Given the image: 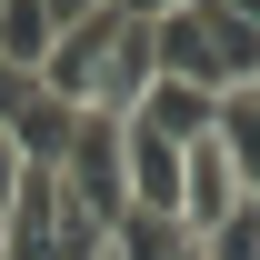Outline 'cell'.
<instances>
[{"instance_id": "cell-6", "label": "cell", "mask_w": 260, "mask_h": 260, "mask_svg": "<svg viewBox=\"0 0 260 260\" xmlns=\"http://www.w3.org/2000/svg\"><path fill=\"white\" fill-rule=\"evenodd\" d=\"M210 120H220V100H210V90H180V80H150L140 110H130V130H150V140H170V150H200Z\"/></svg>"}, {"instance_id": "cell-1", "label": "cell", "mask_w": 260, "mask_h": 260, "mask_svg": "<svg viewBox=\"0 0 260 260\" xmlns=\"http://www.w3.org/2000/svg\"><path fill=\"white\" fill-rule=\"evenodd\" d=\"M60 200L70 210H90L100 230L130 210V160H120V120H90L80 110V130H70V150H60Z\"/></svg>"}, {"instance_id": "cell-5", "label": "cell", "mask_w": 260, "mask_h": 260, "mask_svg": "<svg viewBox=\"0 0 260 260\" xmlns=\"http://www.w3.org/2000/svg\"><path fill=\"white\" fill-rule=\"evenodd\" d=\"M240 200H250V190H240V170H230V150H220V140L180 150V230H190V240H200V230H220Z\"/></svg>"}, {"instance_id": "cell-7", "label": "cell", "mask_w": 260, "mask_h": 260, "mask_svg": "<svg viewBox=\"0 0 260 260\" xmlns=\"http://www.w3.org/2000/svg\"><path fill=\"white\" fill-rule=\"evenodd\" d=\"M60 30H70V0H0V60L10 70L40 80V60L60 50Z\"/></svg>"}, {"instance_id": "cell-10", "label": "cell", "mask_w": 260, "mask_h": 260, "mask_svg": "<svg viewBox=\"0 0 260 260\" xmlns=\"http://www.w3.org/2000/svg\"><path fill=\"white\" fill-rule=\"evenodd\" d=\"M190 260H260V200H240L220 230H200V240H190Z\"/></svg>"}, {"instance_id": "cell-2", "label": "cell", "mask_w": 260, "mask_h": 260, "mask_svg": "<svg viewBox=\"0 0 260 260\" xmlns=\"http://www.w3.org/2000/svg\"><path fill=\"white\" fill-rule=\"evenodd\" d=\"M150 60H160V80H180V90L230 100V60H220V40H210V0H160V10H150Z\"/></svg>"}, {"instance_id": "cell-11", "label": "cell", "mask_w": 260, "mask_h": 260, "mask_svg": "<svg viewBox=\"0 0 260 260\" xmlns=\"http://www.w3.org/2000/svg\"><path fill=\"white\" fill-rule=\"evenodd\" d=\"M20 170H30V160H20V150H10V130H0V210H10V190H20Z\"/></svg>"}, {"instance_id": "cell-8", "label": "cell", "mask_w": 260, "mask_h": 260, "mask_svg": "<svg viewBox=\"0 0 260 260\" xmlns=\"http://www.w3.org/2000/svg\"><path fill=\"white\" fill-rule=\"evenodd\" d=\"M110 260H190V230L160 210H120L110 220Z\"/></svg>"}, {"instance_id": "cell-12", "label": "cell", "mask_w": 260, "mask_h": 260, "mask_svg": "<svg viewBox=\"0 0 260 260\" xmlns=\"http://www.w3.org/2000/svg\"><path fill=\"white\" fill-rule=\"evenodd\" d=\"M240 10H250V20H260V0H240Z\"/></svg>"}, {"instance_id": "cell-3", "label": "cell", "mask_w": 260, "mask_h": 260, "mask_svg": "<svg viewBox=\"0 0 260 260\" xmlns=\"http://www.w3.org/2000/svg\"><path fill=\"white\" fill-rule=\"evenodd\" d=\"M120 20H130V0H90V10H70L60 50L40 60V90L60 100V110H90V90H100V60H110V40H120Z\"/></svg>"}, {"instance_id": "cell-13", "label": "cell", "mask_w": 260, "mask_h": 260, "mask_svg": "<svg viewBox=\"0 0 260 260\" xmlns=\"http://www.w3.org/2000/svg\"><path fill=\"white\" fill-rule=\"evenodd\" d=\"M250 110H260V80H250Z\"/></svg>"}, {"instance_id": "cell-9", "label": "cell", "mask_w": 260, "mask_h": 260, "mask_svg": "<svg viewBox=\"0 0 260 260\" xmlns=\"http://www.w3.org/2000/svg\"><path fill=\"white\" fill-rule=\"evenodd\" d=\"M210 140L230 150V170H240V190L260 200V110H250V90H230V100H220V120H210Z\"/></svg>"}, {"instance_id": "cell-4", "label": "cell", "mask_w": 260, "mask_h": 260, "mask_svg": "<svg viewBox=\"0 0 260 260\" xmlns=\"http://www.w3.org/2000/svg\"><path fill=\"white\" fill-rule=\"evenodd\" d=\"M150 80H160V60H150V10L130 0V20H120V40H110V60H100V90H90V120H130Z\"/></svg>"}]
</instances>
